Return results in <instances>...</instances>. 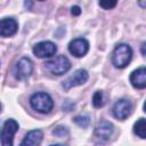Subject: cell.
<instances>
[{
    "mask_svg": "<svg viewBox=\"0 0 146 146\" xmlns=\"http://www.w3.org/2000/svg\"><path fill=\"white\" fill-rule=\"evenodd\" d=\"M114 131V125L110 122V121H100L97 123L96 128H95V135L96 137L103 139V140H107L110 139V137L112 136Z\"/></svg>",
    "mask_w": 146,
    "mask_h": 146,
    "instance_id": "cell-10",
    "label": "cell"
},
{
    "mask_svg": "<svg viewBox=\"0 0 146 146\" xmlns=\"http://www.w3.org/2000/svg\"><path fill=\"white\" fill-rule=\"evenodd\" d=\"M30 104L33 110L43 114L49 113L54 107V102L50 95L42 91L32 95V97L30 98Z\"/></svg>",
    "mask_w": 146,
    "mask_h": 146,
    "instance_id": "cell-2",
    "label": "cell"
},
{
    "mask_svg": "<svg viewBox=\"0 0 146 146\" xmlns=\"http://www.w3.org/2000/svg\"><path fill=\"white\" fill-rule=\"evenodd\" d=\"M132 58V49L125 43L117 44L112 54V64L116 68H124Z\"/></svg>",
    "mask_w": 146,
    "mask_h": 146,
    "instance_id": "cell-1",
    "label": "cell"
},
{
    "mask_svg": "<svg viewBox=\"0 0 146 146\" xmlns=\"http://www.w3.org/2000/svg\"><path fill=\"white\" fill-rule=\"evenodd\" d=\"M42 137H43V133L41 130L39 129L31 130L26 133V136L24 137L19 146H39L42 141Z\"/></svg>",
    "mask_w": 146,
    "mask_h": 146,
    "instance_id": "cell-13",
    "label": "cell"
},
{
    "mask_svg": "<svg viewBox=\"0 0 146 146\" xmlns=\"http://www.w3.org/2000/svg\"><path fill=\"white\" fill-rule=\"evenodd\" d=\"M74 122L81 128H87L90 123V119L87 115H78L74 117Z\"/></svg>",
    "mask_w": 146,
    "mask_h": 146,
    "instance_id": "cell-15",
    "label": "cell"
},
{
    "mask_svg": "<svg viewBox=\"0 0 146 146\" xmlns=\"http://www.w3.org/2000/svg\"><path fill=\"white\" fill-rule=\"evenodd\" d=\"M89 50V42L84 38L73 39L68 43V51L75 57H83Z\"/></svg>",
    "mask_w": 146,
    "mask_h": 146,
    "instance_id": "cell-9",
    "label": "cell"
},
{
    "mask_svg": "<svg viewBox=\"0 0 146 146\" xmlns=\"http://www.w3.org/2000/svg\"><path fill=\"white\" fill-rule=\"evenodd\" d=\"M46 68L55 75H62V74H65L71 68V62L66 56L59 55L46 62Z\"/></svg>",
    "mask_w": 146,
    "mask_h": 146,
    "instance_id": "cell-3",
    "label": "cell"
},
{
    "mask_svg": "<svg viewBox=\"0 0 146 146\" xmlns=\"http://www.w3.org/2000/svg\"><path fill=\"white\" fill-rule=\"evenodd\" d=\"M52 133H54V135H56V136L63 137V136H64V133H65V135H68V131H67L64 127H57V129H55V130L52 131Z\"/></svg>",
    "mask_w": 146,
    "mask_h": 146,
    "instance_id": "cell-18",
    "label": "cell"
},
{
    "mask_svg": "<svg viewBox=\"0 0 146 146\" xmlns=\"http://www.w3.org/2000/svg\"><path fill=\"white\" fill-rule=\"evenodd\" d=\"M18 130V123L14 119H9L3 123L1 130V146H13L14 135Z\"/></svg>",
    "mask_w": 146,
    "mask_h": 146,
    "instance_id": "cell-4",
    "label": "cell"
},
{
    "mask_svg": "<svg viewBox=\"0 0 146 146\" xmlns=\"http://www.w3.org/2000/svg\"><path fill=\"white\" fill-rule=\"evenodd\" d=\"M132 110V104L128 99H119L113 106V115L117 120H125Z\"/></svg>",
    "mask_w": 146,
    "mask_h": 146,
    "instance_id": "cell-8",
    "label": "cell"
},
{
    "mask_svg": "<svg viewBox=\"0 0 146 146\" xmlns=\"http://www.w3.org/2000/svg\"><path fill=\"white\" fill-rule=\"evenodd\" d=\"M50 146H64V145H60V144H56V145H50Z\"/></svg>",
    "mask_w": 146,
    "mask_h": 146,
    "instance_id": "cell-23",
    "label": "cell"
},
{
    "mask_svg": "<svg viewBox=\"0 0 146 146\" xmlns=\"http://www.w3.org/2000/svg\"><path fill=\"white\" fill-rule=\"evenodd\" d=\"M71 13H72V15L78 16V15H80V14H81V9H80V7H79V6H73V7H72V9H71Z\"/></svg>",
    "mask_w": 146,
    "mask_h": 146,
    "instance_id": "cell-19",
    "label": "cell"
},
{
    "mask_svg": "<svg viewBox=\"0 0 146 146\" xmlns=\"http://www.w3.org/2000/svg\"><path fill=\"white\" fill-rule=\"evenodd\" d=\"M18 30V24L14 18H2L0 22V34L3 38L14 35Z\"/></svg>",
    "mask_w": 146,
    "mask_h": 146,
    "instance_id": "cell-11",
    "label": "cell"
},
{
    "mask_svg": "<svg viewBox=\"0 0 146 146\" xmlns=\"http://www.w3.org/2000/svg\"><path fill=\"white\" fill-rule=\"evenodd\" d=\"M144 111H145V113H146V100H145V103H144Z\"/></svg>",
    "mask_w": 146,
    "mask_h": 146,
    "instance_id": "cell-22",
    "label": "cell"
},
{
    "mask_svg": "<svg viewBox=\"0 0 146 146\" xmlns=\"http://www.w3.org/2000/svg\"><path fill=\"white\" fill-rule=\"evenodd\" d=\"M99 6L103 7L104 9H112L116 6V1H110V0H104L99 1Z\"/></svg>",
    "mask_w": 146,
    "mask_h": 146,
    "instance_id": "cell-17",
    "label": "cell"
},
{
    "mask_svg": "<svg viewBox=\"0 0 146 146\" xmlns=\"http://www.w3.org/2000/svg\"><path fill=\"white\" fill-rule=\"evenodd\" d=\"M89 78V74L86 70H78L75 71L71 76H68L65 81H63L62 86L65 90H68L71 89L72 87H76V86H80V84H83Z\"/></svg>",
    "mask_w": 146,
    "mask_h": 146,
    "instance_id": "cell-7",
    "label": "cell"
},
{
    "mask_svg": "<svg viewBox=\"0 0 146 146\" xmlns=\"http://www.w3.org/2000/svg\"><path fill=\"white\" fill-rule=\"evenodd\" d=\"M33 71V63L29 57H22L15 65L14 75L18 80H24L31 75Z\"/></svg>",
    "mask_w": 146,
    "mask_h": 146,
    "instance_id": "cell-5",
    "label": "cell"
},
{
    "mask_svg": "<svg viewBox=\"0 0 146 146\" xmlns=\"http://www.w3.org/2000/svg\"><path fill=\"white\" fill-rule=\"evenodd\" d=\"M139 5H140V6H146V2H141V1H139Z\"/></svg>",
    "mask_w": 146,
    "mask_h": 146,
    "instance_id": "cell-21",
    "label": "cell"
},
{
    "mask_svg": "<svg viewBox=\"0 0 146 146\" xmlns=\"http://www.w3.org/2000/svg\"><path fill=\"white\" fill-rule=\"evenodd\" d=\"M133 132L138 137L146 139V119H139L133 124Z\"/></svg>",
    "mask_w": 146,
    "mask_h": 146,
    "instance_id": "cell-14",
    "label": "cell"
},
{
    "mask_svg": "<svg viewBox=\"0 0 146 146\" xmlns=\"http://www.w3.org/2000/svg\"><path fill=\"white\" fill-rule=\"evenodd\" d=\"M130 82L137 89L146 88V67H139L130 74Z\"/></svg>",
    "mask_w": 146,
    "mask_h": 146,
    "instance_id": "cell-12",
    "label": "cell"
},
{
    "mask_svg": "<svg viewBox=\"0 0 146 146\" xmlns=\"http://www.w3.org/2000/svg\"><path fill=\"white\" fill-rule=\"evenodd\" d=\"M92 104L95 107H102L104 105V96L103 91H96L92 97Z\"/></svg>",
    "mask_w": 146,
    "mask_h": 146,
    "instance_id": "cell-16",
    "label": "cell"
},
{
    "mask_svg": "<svg viewBox=\"0 0 146 146\" xmlns=\"http://www.w3.org/2000/svg\"><path fill=\"white\" fill-rule=\"evenodd\" d=\"M140 51H141V55L146 58V41L141 43V47H140Z\"/></svg>",
    "mask_w": 146,
    "mask_h": 146,
    "instance_id": "cell-20",
    "label": "cell"
},
{
    "mask_svg": "<svg viewBox=\"0 0 146 146\" xmlns=\"http://www.w3.org/2000/svg\"><path fill=\"white\" fill-rule=\"evenodd\" d=\"M32 50H33V54L38 58H47V57H51L52 55H55L57 47L51 41H41L36 43Z\"/></svg>",
    "mask_w": 146,
    "mask_h": 146,
    "instance_id": "cell-6",
    "label": "cell"
}]
</instances>
